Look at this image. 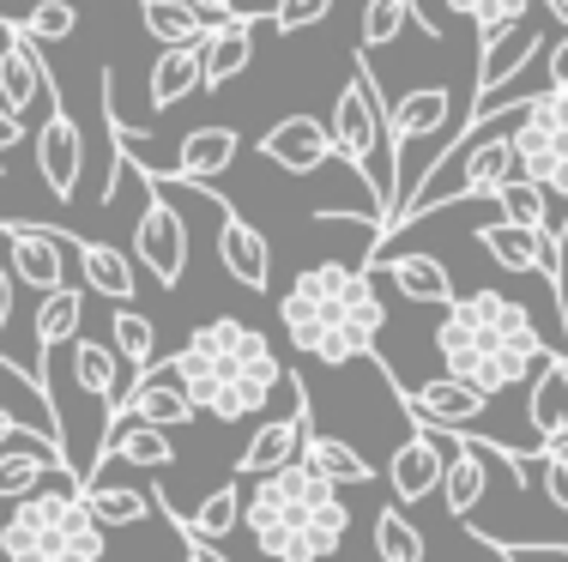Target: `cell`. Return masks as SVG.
<instances>
[{
  "instance_id": "cell-20",
  "label": "cell",
  "mask_w": 568,
  "mask_h": 562,
  "mask_svg": "<svg viewBox=\"0 0 568 562\" xmlns=\"http://www.w3.org/2000/svg\"><path fill=\"white\" fill-rule=\"evenodd\" d=\"M484 490H490V441L448 436V478H442V502H448V514L471 527Z\"/></svg>"
},
{
  "instance_id": "cell-6",
  "label": "cell",
  "mask_w": 568,
  "mask_h": 562,
  "mask_svg": "<svg viewBox=\"0 0 568 562\" xmlns=\"http://www.w3.org/2000/svg\"><path fill=\"white\" fill-rule=\"evenodd\" d=\"M382 133H387V91H382V79H375V67H363V55H357L345 91L333 98V152H339L345 164L369 182V194L382 200V212L394 218V206H399V170L387 164Z\"/></svg>"
},
{
  "instance_id": "cell-35",
  "label": "cell",
  "mask_w": 568,
  "mask_h": 562,
  "mask_svg": "<svg viewBox=\"0 0 568 562\" xmlns=\"http://www.w3.org/2000/svg\"><path fill=\"white\" fill-rule=\"evenodd\" d=\"M67 472V460L61 453H0V502H24V497H37L43 490V478L49 472Z\"/></svg>"
},
{
  "instance_id": "cell-47",
  "label": "cell",
  "mask_w": 568,
  "mask_h": 562,
  "mask_svg": "<svg viewBox=\"0 0 568 562\" xmlns=\"http://www.w3.org/2000/svg\"><path fill=\"white\" fill-rule=\"evenodd\" d=\"M12 436H19V418H12V411H0V448H7Z\"/></svg>"
},
{
  "instance_id": "cell-1",
  "label": "cell",
  "mask_w": 568,
  "mask_h": 562,
  "mask_svg": "<svg viewBox=\"0 0 568 562\" xmlns=\"http://www.w3.org/2000/svg\"><path fill=\"white\" fill-rule=\"evenodd\" d=\"M436 351L448 364V381L471 387L484 399L520 387L550 357L532 309L520 297H508V290H466V297H454L436 327Z\"/></svg>"
},
{
  "instance_id": "cell-42",
  "label": "cell",
  "mask_w": 568,
  "mask_h": 562,
  "mask_svg": "<svg viewBox=\"0 0 568 562\" xmlns=\"http://www.w3.org/2000/svg\"><path fill=\"white\" fill-rule=\"evenodd\" d=\"M545 497L568 514V453H545Z\"/></svg>"
},
{
  "instance_id": "cell-2",
  "label": "cell",
  "mask_w": 568,
  "mask_h": 562,
  "mask_svg": "<svg viewBox=\"0 0 568 562\" xmlns=\"http://www.w3.org/2000/svg\"><path fill=\"white\" fill-rule=\"evenodd\" d=\"M170 375L194 411H212L219 423H242V418H261L273 406V394L291 381L284 357L273 351L266 333H254L248 320L219 315L206 327H194L182 339V351L170 357Z\"/></svg>"
},
{
  "instance_id": "cell-19",
  "label": "cell",
  "mask_w": 568,
  "mask_h": 562,
  "mask_svg": "<svg viewBox=\"0 0 568 562\" xmlns=\"http://www.w3.org/2000/svg\"><path fill=\"white\" fill-rule=\"evenodd\" d=\"M478 248L496 266H508V273H545L550 290H557V254H562L557 236H538V231H520V224L496 218V224H478Z\"/></svg>"
},
{
  "instance_id": "cell-14",
  "label": "cell",
  "mask_w": 568,
  "mask_h": 562,
  "mask_svg": "<svg viewBox=\"0 0 568 562\" xmlns=\"http://www.w3.org/2000/svg\"><path fill=\"white\" fill-rule=\"evenodd\" d=\"M200 200L219 212V260H224V273L236 278L242 290H273V243H266L248 218H236V206L212 200L206 187H200Z\"/></svg>"
},
{
  "instance_id": "cell-3",
  "label": "cell",
  "mask_w": 568,
  "mask_h": 562,
  "mask_svg": "<svg viewBox=\"0 0 568 562\" xmlns=\"http://www.w3.org/2000/svg\"><path fill=\"white\" fill-rule=\"evenodd\" d=\"M278 320L284 339L296 345L315 364H351V357H369L375 339L387 327L382 290H375L369 266L351 260H315L291 278V290L278 297Z\"/></svg>"
},
{
  "instance_id": "cell-30",
  "label": "cell",
  "mask_w": 568,
  "mask_h": 562,
  "mask_svg": "<svg viewBox=\"0 0 568 562\" xmlns=\"http://www.w3.org/2000/svg\"><path fill=\"white\" fill-rule=\"evenodd\" d=\"M79 320H85V290L67 285L55 297H43V309H37V351H43V364H49V351L79 339Z\"/></svg>"
},
{
  "instance_id": "cell-39",
  "label": "cell",
  "mask_w": 568,
  "mask_h": 562,
  "mask_svg": "<svg viewBox=\"0 0 568 562\" xmlns=\"http://www.w3.org/2000/svg\"><path fill=\"white\" fill-rule=\"evenodd\" d=\"M496 206H503V224H520V231H538V236H557L550 231V206H545V194H538L532 182H508L503 194H496Z\"/></svg>"
},
{
  "instance_id": "cell-26",
  "label": "cell",
  "mask_w": 568,
  "mask_h": 562,
  "mask_svg": "<svg viewBox=\"0 0 568 562\" xmlns=\"http://www.w3.org/2000/svg\"><path fill=\"white\" fill-rule=\"evenodd\" d=\"M73 260H79V273H85V290H98V297H110V303H133V260L121 248L73 236Z\"/></svg>"
},
{
  "instance_id": "cell-18",
  "label": "cell",
  "mask_w": 568,
  "mask_h": 562,
  "mask_svg": "<svg viewBox=\"0 0 568 562\" xmlns=\"http://www.w3.org/2000/svg\"><path fill=\"white\" fill-rule=\"evenodd\" d=\"M442 478H448V436H405L394 448V460H387V484H394L399 502H429L442 497Z\"/></svg>"
},
{
  "instance_id": "cell-37",
  "label": "cell",
  "mask_w": 568,
  "mask_h": 562,
  "mask_svg": "<svg viewBox=\"0 0 568 562\" xmlns=\"http://www.w3.org/2000/svg\"><path fill=\"white\" fill-rule=\"evenodd\" d=\"M448 12H459V19H471L478 43H490V37L514 31L520 19H532V0H448Z\"/></svg>"
},
{
  "instance_id": "cell-16",
  "label": "cell",
  "mask_w": 568,
  "mask_h": 562,
  "mask_svg": "<svg viewBox=\"0 0 568 562\" xmlns=\"http://www.w3.org/2000/svg\"><path fill=\"white\" fill-rule=\"evenodd\" d=\"M538 49H545V31H538V19H520L514 31L490 37V43H484V55H478V85H471V115H490L496 91H503L508 79H514L526 61L538 55Z\"/></svg>"
},
{
  "instance_id": "cell-17",
  "label": "cell",
  "mask_w": 568,
  "mask_h": 562,
  "mask_svg": "<svg viewBox=\"0 0 568 562\" xmlns=\"http://www.w3.org/2000/svg\"><path fill=\"white\" fill-rule=\"evenodd\" d=\"M261 157L278 164L284 176H315L333 157V127L321 122V115H284L278 127L261 133Z\"/></svg>"
},
{
  "instance_id": "cell-34",
  "label": "cell",
  "mask_w": 568,
  "mask_h": 562,
  "mask_svg": "<svg viewBox=\"0 0 568 562\" xmlns=\"http://www.w3.org/2000/svg\"><path fill=\"white\" fill-rule=\"evenodd\" d=\"M115 364H121V357L110 351V345H98V339H73V387H79V394H91V399H121Z\"/></svg>"
},
{
  "instance_id": "cell-4",
  "label": "cell",
  "mask_w": 568,
  "mask_h": 562,
  "mask_svg": "<svg viewBox=\"0 0 568 562\" xmlns=\"http://www.w3.org/2000/svg\"><path fill=\"white\" fill-rule=\"evenodd\" d=\"M242 527L273 562H327L351 539V502L345 490H333L321 472L296 460L273 478H254L248 502H242Z\"/></svg>"
},
{
  "instance_id": "cell-44",
  "label": "cell",
  "mask_w": 568,
  "mask_h": 562,
  "mask_svg": "<svg viewBox=\"0 0 568 562\" xmlns=\"http://www.w3.org/2000/svg\"><path fill=\"white\" fill-rule=\"evenodd\" d=\"M545 73H550V91H557V98H568V37H562L557 49H550Z\"/></svg>"
},
{
  "instance_id": "cell-32",
  "label": "cell",
  "mask_w": 568,
  "mask_h": 562,
  "mask_svg": "<svg viewBox=\"0 0 568 562\" xmlns=\"http://www.w3.org/2000/svg\"><path fill=\"white\" fill-rule=\"evenodd\" d=\"M152 508H158L152 490H133V484H91L85 490V514L98 527H140Z\"/></svg>"
},
{
  "instance_id": "cell-13",
  "label": "cell",
  "mask_w": 568,
  "mask_h": 562,
  "mask_svg": "<svg viewBox=\"0 0 568 562\" xmlns=\"http://www.w3.org/2000/svg\"><path fill=\"white\" fill-rule=\"evenodd\" d=\"M31 152H37V176H43V187L61 200H79V170H85V133H79V122L61 110L43 115V127L31 133Z\"/></svg>"
},
{
  "instance_id": "cell-24",
  "label": "cell",
  "mask_w": 568,
  "mask_h": 562,
  "mask_svg": "<svg viewBox=\"0 0 568 562\" xmlns=\"http://www.w3.org/2000/svg\"><path fill=\"white\" fill-rule=\"evenodd\" d=\"M254 61V24L236 19L224 24V31H206V43H200V79H206V91H224L230 79H242Z\"/></svg>"
},
{
  "instance_id": "cell-11",
  "label": "cell",
  "mask_w": 568,
  "mask_h": 562,
  "mask_svg": "<svg viewBox=\"0 0 568 562\" xmlns=\"http://www.w3.org/2000/svg\"><path fill=\"white\" fill-rule=\"evenodd\" d=\"M115 423H110V436L115 430H128V423H145V430H182V423H194L200 411H194V399L175 387V375H170V364L164 369H145V375H133V387L115 399Z\"/></svg>"
},
{
  "instance_id": "cell-48",
  "label": "cell",
  "mask_w": 568,
  "mask_h": 562,
  "mask_svg": "<svg viewBox=\"0 0 568 562\" xmlns=\"http://www.w3.org/2000/svg\"><path fill=\"white\" fill-rule=\"evenodd\" d=\"M545 12H550V19L562 24V31H568V0H545Z\"/></svg>"
},
{
  "instance_id": "cell-31",
  "label": "cell",
  "mask_w": 568,
  "mask_h": 562,
  "mask_svg": "<svg viewBox=\"0 0 568 562\" xmlns=\"http://www.w3.org/2000/svg\"><path fill=\"white\" fill-rule=\"evenodd\" d=\"M128 460V466H140V472H164V466L175 460V448H170V436L164 430H145V423H128V430H115L110 441H103V453H98V466L103 460Z\"/></svg>"
},
{
  "instance_id": "cell-9",
  "label": "cell",
  "mask_w": 568,
  "mask_h": 562,
  "mask_svg": "<svg viewBox=\"0 0 568 562\" xmlns=\"http://www.w3.org/2000/svg\"><path fill=\"white\" fill-rule=\"evenodd\" d=\"M291 399L296 406L284 411V418H273V423H261V430H254V441L248 448L236 453V478H273V472H284V466H296L303 460V448H308V394H303V375L291 369Z\"/></svg>"
},
{
  "instance_id": "cell-33",
  "label": "cell",
  "mask_w": 568,
  "mask_h": 562,
  "mask_svg": "<svg viewBox=\"0 0 568 562\" xmlns=\"http://www.w3.org/2000/svg\"><path fill=\"white\" fill-rule=\"evenodd\" d=\"M110 339H115L110 351L121 357V364H133V375L158 369V327L140 309H115L110 315Z\"/></svg>"
},
{
  "instance_id": "cell-8",
  "label": "cell",
  "mask_w": 568,
  "mask_h": 562,
  "mask_svg": "<svg viewBox=\"0 0 568 562\" xmlns=\"http://www.w3.org/2000/svg\"><path fill=\"white\" fill-rule=\"evenodd\" d=\"M133 254H140L145 273H152L164 290L182 285V273H187V224H182V212L170 206L164 187H152V182H145L140 224H133Z\"/></svg>"
},
{
  "instance_id": "cell-10",
  "label": "cell",
  "mask_w": 568,
  "mask_h": 562,
  "mask_svg": "<svg viewBox=\"0 0 568 562\" xmlns=\"http://www.w3.org/2000/svg\"><path fill=\"white\" fill-rule=\"evenodd\" d=\"M394 394H399V406L412 411L417 430H429V436H466V430H478L484 411H490V399L448 381V375H436V381H424V387H394Z\"/></svg>"
},
{
  "instance_id": "cell-27",
  "label": "cell",
  "mask_w": 568,
  "mask_h": 562,
  "mask_svg": "<svg viewBox=\"0 0 568 562\" xmlns=\"http://www.w3.org/2000/svg\"><path fill=\"white\" fill-rule=\"evenodd\" d=\"M140 24L164 49H200V43H206V31H212L187 0H140Z\"/></svg>"
},
{
  "instance_id": "cell-28",
  "label": "cell",
  "mask_w": 568,
  "mask_h": 562,
  "mask_svg": "<svg viewBox=\"0 0 568 562\" xmlns=\"http://www.w3.org/2000/svg\"><path fill=\"white\" fill-rule=\"evenodd\" d=\"M303 466H308V472H321L333 490H351V484H369V478H375V466L363 460L351 441H339V436H308Z\"/></svg>"
},
{
  "instance_id": "cell-25",
  "label": "cell",
  "mask_w": 568,
  "mask_h": 562,
  "mask_svg": "<svg viewBox=\"0 0 568 562\" xmlns=\"http://www.w3.org/2000/svg\"><path fill=\"white\" fill-rule=\"evenodd\" d=\"M387 273H394V285H399L405 303H424V309H448V303H454L448 266H442L436 254H424V248H412V254H399V260H387Z\"/></svg>"
},
{
  "instance_id": "cell-12",
  "label": "cell",
  "mask_w": 568,
  "mask_h": 562,
  "mask_svg": "<svg viewBox=\"0 0 568 562\" xmlns=\"http://www.w3.org/2000/svg\"><path fill=\"white\" fill-rule=\"evenodd\" d=\"M37 103H43V110H55L61 91H55V73H49L43 49H37L31 37L12 24V31H7V49H0V110L24 122Z\"/></svg>"
},
{
  "instance_id": "cell-43",
  "label": "cell",
  "mask_w": 568,
  "mask_h": 562,
  "mask_svg": "<svg viewBox=\"0 0 568 562\" xmlns=\"http://www.w3.org/2000/svg\"><path fill=\"white\" fill-rule=\"evenodd\" d=\"M187 7L200 12V19L212 24V31H224V24H236L242 12H236V0H187Z\"/></svg>"
},
{
  "instance_id": "cell-15",
  "label": "cell",
  "mask_w": 568,
  "mask_h": 562,
  "mask_svg": "<svg viewBox=\"0 0 568 562\" xmlns=\"http://www.w3.org/2000/svg\"><path fill=\"white\" fill-rule=\"evenodd\" d=\"M236 157H242V133H236V127H224V122H212V127H194L182 145H175V164H164V170H140V176L206 187L212 176L236 170Z\"/></svg>"
},
{
  "instance_id": "cell-23",
  "label": "cell",
  "mask_w": 568,
  "mask_h": 562,
  "mask_svg": "<svg viewBox=\"0 0 568 562\" xmlns=\"http://www.w3.org/2000/svg\"><path fill=\"white\" fill-rule=\"evenodd\" d=\"M152 502L164 508V514L175 520V532H182V539H194V544H219V539H230V532H236V520H242V502H248V490L236 484V478H230V484H219L212 490L206 502L194 508V514H182V508H175L164 490H152Z\"/></svg>"
},
{
  "instance_id": "cell-46",
  "label": "cell",
  "mask_w": 568,
  "mask_h": 562,
  "mask_svg": "<svg viewBox=\"0 0 568 562\" xmlns=\"http://www.w3.org/2000/svg\"><path fill=\"white\" fill-rule=\"evenodd\" d=\"M182 562H224L219 551H212V544H194V539H187V556Z\"/></svg>"
},
{
  "instance_id": "cell-36",
  "label": "cell",
  "mask_w": 568,
  "mask_h": 562,
  "mask_svg": "<svg viewBox=\"0 0 568 562\" xmlns=\"http://www.w3.org/2000/svg\"><path fill=\"white\" fill-rule=\"evenodd\" d=\"M424 551L429 544H424V532L405 520V508H382V514H375V556L382 562H429Z\"/></svg>"
},
{
  "instance_id": "cell-7",
  "label": "cell",
  "mask_w": 568,
  "mask_h": 562,
  "mask_svg": "<svg viewBox=\"0 0 568 562\" xmlns=\"http://www.w3.org/2000/svg\"><path fill=\"white\" fill-rule=\"evenodd\" d=\"M514 164L520 176L538 187L545 200H562L568 206V98L557 91H538V98L520 103L514 115Z\"/></svg>"
},
{
  "instance_id": "cell-22",
  "label": "cell",
  "mask_w": 568,
  "mask_h": 562,
  "mask_svg": "<svg viewBox=\"0 0 568 562\" xmlns=\"http://www.w3.org/2000/svg\"><path fill=\"white\" fill-rule=\"evenodd\" d=\"M526 418L545 441L538 453H568V357H545V369L532 375V394H526Z\"/></svg>"
},
{
  "instance_id": "cell-41",
  "label": "cell",
  "mask_w": 568,
  "mask_h": 562,
  "mask_svg": "<svg viewBox=\"0 0 568 562\" xmlns=\"http://www.w3.org/2000/svg\"><path fill=\"white\" fill-rule=\"evenodd\" d=\"M327 12H333V0H278V7H273V24H278L284 37H291V31H308V24H321Z\"/></svg>"
},
{
  "instance_id": "cell-38",
  "label": "cell",
  "mask_w": 568,
  "mask_h": 562,
  "mask_svg": "<svg viewBox=\"0 0 568 562\" xmlns=\"http://www.w3.org/2000/svg\"><path fill=\"white\" fill-rule=\"evenodd\" d=\"M405 24H417V0H363V49L399 43Z\"/></svg>"
},
{
  "instance_id": "cell-21",
  "label": "cell",
  "mask_w": 568,
  "mask_h": 562,
  "mask_svg": "<svg viewBox=\"0 0 568 562\" xmlns=\"http://www.w3.org/2000/svg\"><path fill=\"white\" fill-rule=\"evenodd\" d=\"M448 122H454V98H448V91H442V85H417V91H405L399 103H387V145L405 157L412 145L436 140Z\"/></svg>"
},
{
  "instance_id": "cell-29",
  "label": "cell",
  "mask_w": 568,
  "mask_h": 562,
  "mask_svg": "<svg viewBox=\"0 0 568 562\" xmlns=\"http://www.w3.org/2000/svg\"><path fill=\"white\" fill-rule=\"evenodd\" d=\"M200 85H206V79H200V49H164V55L152 61V110H175V103L194 98Z\"/></svg>"
},
{
  "instance_id": "cell-45",
  "label": "cell",
  "mask_w": 568,
  "mask_h": 562,
  "mask_svg": "<svg viewBox=\"0 0 568 562\" xmlns=\"http://www.w3.org/2000/svg\"><path fill=\"white\" fill-rule=\"evenodd\" d=\"M12 303H19V285H12V273L0 266V333H7V320H12Z\"/></svg>"
},
{
  "instance_id": "cell-40",
  "label": "cell",
  "mask_w": 568,
  "mask_h": 562,
  "mask_svg": "<svg viewBox=\"0 0 568 562\" xmlns=\"http://www.w3.org/2000/svg\"><path fill=\"white\" fill-rule=\"evenodd\" d=\"M19 31L31 37L37 49H49V43H67V37L79 31V12H73V0H37V7L19 19Z\"/></svg>"
},
{
  "instance_id": "cell-5",
  "label": "cell",
  "mask_w": 568,
  "mask_h": 562,
  "mask_svg": "<svg viewBox=\"0 0 568 562\" xmlns=\"http://www.w3.org/2000/svg\"><path fill=\"white\" fill-rule=\"evenodd\" d=\"M0 556L7 562H103V527L85 514V490L73 472L61 484H43L24 497L0 527Z\"/></svg>"
}]
</instances>
